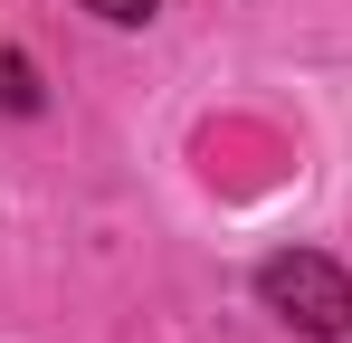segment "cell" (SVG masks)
<instances>
[{"label":"cell","instance_id":"3","mask_svg":"<svg viewBox=\"0 0 352 343\" xmlns=\"http://www.w3.org/2000/svg\"><path fill=\"white\" fill-rule=\"evenodd\" d=\"M76 10H96V19H115V29H143V19H153V0H76Z\"/></svg>","mask_w":352,"mask_h":343},{"label":"cell","instance_id":"1","mask_svg":"<svg viewBox=\"0 0 352 343\" xmlns=\"http://www.w3.org/2000/svg\"><path fill=\"white\" fill-rule=\"evenodd\" d=\"M257 295H267V315H286L295 334H314V343L352 334V277L333 258H314V248H276L257 267Z\"/></svg>","mask_w":352,"mask_h":343},{"label":"cell","instance_id":"2","mask_svg":"<svg viewBox=\"0 0 352 343\" xmlns=\"http://www.w3.org/2000/svg\"><path fill=\"white\" fill-rule=\"evenodd\" d=\"M48 105V86H38V67L19 48H0V114H38Z\"/></svg>","mask_w":352,"mask_h":343}]
</instances>
